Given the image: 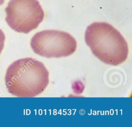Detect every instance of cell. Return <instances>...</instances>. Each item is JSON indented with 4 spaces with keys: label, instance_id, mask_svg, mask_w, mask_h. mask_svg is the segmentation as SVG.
<instances>
[{
    "label": "cell",
    "instance_id": "1",
    "mask_svg": "<svg viewBox=\"0 0 132 127\" xmlns=\"http://www.w3.org/2000/svg\"><path fill=\"white\" fill-rule=\"evenodd\" d=\"M44 65L32 58L16 60L8 67L5 77L8 92L18 97H34L42 93L49 83Z\"/></svg>",
    "mask_w": 132,
    "mask_h": 127
},
{
    "label": "cell",
    "instance_id": "3",
    "mask_svg": "<svg viewBox=\"0 0 132 127\" xmlns=\"http://www.w3.org/2000/svg\"><path fill=\"white\" fill-rule=\"evenodd\" d=\"M34 52L47 58L67 57L77 48L75 39L69 33L58 30H45L36 33L31 38Z\"/></svg>",
    "mask_w": 132,
    "mask_h": 127
},
{
    "label": "cell",
    "instance_id": "2",
    "mask_svg": "<svg viewBox=\"0 0 132 127\" xmlns=\"http://www.w3.org/2000/svg\"><path fill=\"white\" fill-rule=\"evenodd\" d=\"M85 40L93 55L104 63L117 66L128 55V46L121 33L111 25L94 22L86 30Z\"/></svg>",
    "mask_w": 132,
    "mask_h": 127
},
{
    "label": "cell",
    "instance_id": "6",
    "mask_svg": "<svg viewBox=\"0 0 132 127\" xmlns=\"http://www.w3.org/2000/svg\"><path fill=\"white\" fill-rule=\"evenodd\" d=\"M5 0H0V6L4 4Z\"/></svg>",
    "mask_w": 132,
    "mask_h": 127
},
{
    "label": "cell",
    "instance_id": "5",
    "mask_svg": "<svg viewBox=\"0 0 132 127\" xmlns=\"http://www.w3.org/2000/svg\"><path fill=\"white\" fill-rule=\"evenodd\" d=\"M5 35L3 31L0 29V54L1 53L4 46Z\"/></svg>",
    "mask_w": 132,
    "mask_h": 127
},
{
    "label": "cell",
    "instance_id": "4",
    "mask_svg": "<svg viewBox=\"0 0 132 127\" xmlns=\"http://www.w3.org/2000/svg\"><path fill=\"white\" fill-rule=\"evenodd\" d=\"M5 21L13 30L28 33L37 28L44 17L38 0H10L5 8Z\"/></svg>",
    "mask_w": 132,
    "mask_h": 127
}]
</instances>
